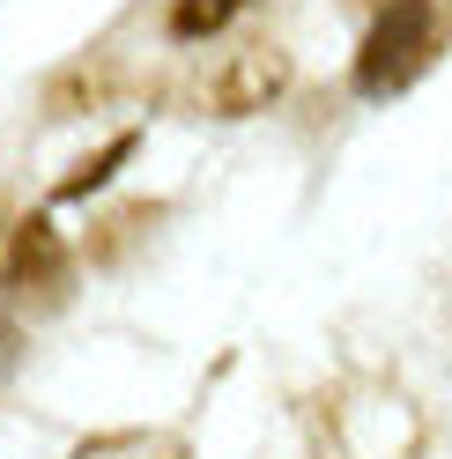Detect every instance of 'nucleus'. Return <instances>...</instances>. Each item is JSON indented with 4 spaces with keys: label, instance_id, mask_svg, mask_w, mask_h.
Listing matches in <instances>:
<instances>
[{
    "label": "nucleus",
    "instance_id": "nucleus-1",
    "mask_svg": "<svg viewBox=\"0 0 452 459\" xmlns=\"http://www.w3.org/2000/svg\"><path fill=\"white\" fill-rule=\"evenodd\" d=\"M438 52V8L430 0H378V22L356 52V90L363 97H393L430 67Z\"/></svg>",
    "mask_w": 452,
    "mask_h": 459
},
{
    "label": "nucleus",
    "instance_id": "nucleus-2",
    "mask_svg": "<svg viewBox=\"0 0 452 459\" xmlns=\"http://www.w3.org/2000/svg\"><path fill=\"white\" fill-rule=\"evenodd\" d=\"M282 90H290V52L282 45H238L208 82H201V104L215 119H245V111H267Z\"/></svg>",
    "mask_w": 452,
    "mask_h": 459
},
{
    "label": "nucleus",
    "instance_id": "nucleus-3",
    "mask_svg": "<svg viewBox=\"0 0 452 459\" xmlns=\"http://www.w3.org/2000/svg\"><path fill=\"white\" fill-rule=\"evenodd\" d=\"M8 290L15 297H38V304H60L67 297V281H74V260H67V245H60V230H52L45 215H30L8 238Z\"/></svg>",
    "mask_w": 452,
    "mask_h": 459
},
{
    "label": "nucleus",
    "instance_id": "nucleus-4",
    "mask_svg": "<svg viewBox=\"0 0 452 459\" xmlns=\"http://www.w3.org/2000/svg\"><path fill=\"white\" fill-rule=\"evenodd\" d=\"M238 8H245V0H178V8H171V38H215Z\"/></svg>",
    "mask_w": 452,
    "mask_h": 459
},
{
    "label": "nucleus",
    "instance_id": "nucleus-5",
    "mask_svg": "<svg viewBox=\"0 0 452 459\" xmlns=\"http://www.w3.org/2000/svg\"><path fill=\"white\" fill-rule=\"evenodd\" d=\"M126 156H134V141H111V149H104L97 163H82V170H74V178H67L60 193L74 200V193H90V186H104V178H111V163H126Z\"/></svg>",
    "mask_w": 452,
    "mask_h": 459
},
{
    "label": "nucleus",
    "instance_id": "nucleus-6",
    "mask_svg": "<svg viewBox=\"0 0 452 459\" xmlns=\"http://www.w3.org/2000/svg\"><path fill=\"white\" fill-rule=\"evenodd\" d=\"M8 363H15V326L0 319V378H8Z\"/></svg>",
    "mask_w": 452,
    "mask_h": 459
}]
</instances>
